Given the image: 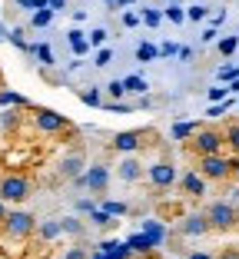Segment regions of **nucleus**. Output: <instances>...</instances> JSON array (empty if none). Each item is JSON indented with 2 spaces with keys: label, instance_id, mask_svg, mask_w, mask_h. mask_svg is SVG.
Here are the masks:
<instances>
[{
  "label": "nucleus",
  "instance_id": "nucleus-1",
  "mask_svg": "<svg viewBox=\"0 0 239 259\" xmlns=\"http://www.w3.org/2000/svg\"><path fill=\"white\" fill-rule=\"evenodd\" d=\"M0 199L4 203H23V199H30V180L20 173H7L0 180Z\"/></svg>",
  "mask_w": 239,
  "mask_h": 259
},
{
  "label": "nucleus",
  "instance_id": "nucleus-2",
  "mask_svg": "<svg viewBox=\"0 0 239 259\" xmlns=\"http://www.w3.org/2000/svg\"><path fill=\"white\" fill-rule=\"evenodd\" d=\"M77 186H86L90 193H107L110 186V166H103V163H97V166H86L83 173L73 180Z\"/></svg>",
  "mask_w": 239,
  "mask_h": 259
},
{
  "label": "nucleus",
  "instance_id": "nucleus-3",
  "mask_svg": "<svg viewBox=\"0 0 239 259\" xmlns=\"http://www.w3.org/2000/svg\"><path fill=\"white\" fill-rule=\"evenodd\" d=\"M33 126L40 133H63L70 126V120L57 110H46V107H33Z\"/></svg>",
  "mask_w": 239,
  "mask_h": 259
},
{
  "label": "nucleus",
  "instance_id": "nucleus-4",
  "mask_svg": "<svg viewBox=\"0 0 239 259\" xmlns=\"http://www.w3.org/2000/svg\"><path fill=\"white\" fill-rule=\"evenodd\" d=\"M4 226H7V233L10 236H17V239H27L37 229V220H33L30 213H23V209H10L7 216H4Z\"/></svg>",
  "mask_w": 239,
  "mask_h": 259
},
{
  "label": "nucleus",
  "instance_id": "nucleus-5",
  "mask_svg": "<svg viewBox=\"0 0 239 259\" xmlns=\"http://www.w3.org/2000/svg\"><path fill=\"white\" fill-rule=\"evenodd\" d=\"M203 216H206L209 229H232L236 226V209H232V203H213Z\"/></svg>",
  "mask_w": 239,
  "mask_h": 259
},
{
  "label": "nucleus",
  "instance_id": "nucleus-6",
  "mask_svg": "<svg viewBox=\"0 0 239 259\" xmlns=\"http://www.w3.org/2000/svg\"><path fill=\"white\" fill-rule=\"evenodd\" d=\"M200 173L206 176V180H226V176L232 173V169H229V156H223V153L200 156Z\"/></svg>",
  "mask_w": 239,
  "mask_h": 259
},
{
  "label": "nucleus",
  "instance_id": "nucleus-7",
  "mask_svg": "<svg viewBox=\"0 0 239 259\" xmlns=\"http://www.w3.org/2000/svg\"><path fill=\"white\" fill-rule=\"evenodd\" d=\"M193 137H196L193 146H196V153H200V156L223 153V146H226V140H223V133H219V130H196Z\"/></svg>",
  "mask_w": 239,
  "mask_h": 259
},
{
  "label": "nucleus",
  "instance_id": "nucleus-8",
  "mask_svg": "<svg viewBox=\"0 0 239 259\" xmlns=\"http://www.w3.org/2000/svg\"><path fill=\"white\" fill-rule=\"evenodd\" d=\"M150 183H153L156 190H170V186L176 183V166H173V163H153V166H150Z\"/></svg>",
  "mask_w": 239,
  "mask_h": 259
},
{
  "label": "nucleus",
  "instance_id": "nucleus-9",
  "mask_svg": "<svg viewBox=\"0 0 239 259\" xmlns=\"http://www.w3.org/2000/svg\"><path fill=\"white\" fill-rule=\"evenodd\" d=\"M139 146H143V133H139V130H123V133L113 137V150L116 153H136Z\"/></svg>",
  "mask_w": 239,
  "mask_h": 259
},
{
  "label": "nucleus",
  "instance_id": "nucleus-10",
  "mask_svg": "<svg viewBox=\"0 0 239 259\" xmlns=\"http://www.w3.org/2000/svg\"><path fill=\"white\" fill-rule=\"evenodd\" d=\"M176 180H179V186H183L186 196H203V193H206V176H203L200 169H189V173L176 176Z\"/></svg>",
  "mask_w": 239,
  "mask_h": 259
},
{
  "label": "nucleus",
  "instance_id": "nucleus-11",
  "mask_svg": "<svg viewBox=\"0 0 239 259\" xmlns=\"http://www.w3.org/2000/svg\"><path fill=\"white\" fill-rule=\"evenodd\" d=\"M60 169H63V176H67V180H77V176L86 169L83 153H67V156L60 160Z\"/></svg>",
  "mask_w": 239,
  "mask_h": 259
},
{
  "label": "nucleus",
  "instance_id": "nucleus-12",
  "mask_svg": "<svg viewBox=\"0 0 239 259\" xmlns=\"http://www.w3.org/2000/svg\"><path fill=\"white\" fill-rule=\"evenodd\" d=\"M97 249H100L107 259H130L133 256L130 246H126V239H123V243H120V239H107V243H100Z\"/></svg>",
  "mask_w": 239,
  "mask_h": 259
},
{
  "label": "nucleus",
  "instance_id": "nucleus-13",
  "mask_svg": "<svg viewBox=\"0 0 239 259\" xmlns=\"http://www.w3.org/2000/svg\"><path fill=\"white\" fill-rule=\"evenodd\" d=\"M67 40H70V50H73L77 57H86V54L93 50L90 40H86V33H83V30H77V27H73V30L67 33Z\"/></svg>",
  "mask_w": 239,
  "mask_h": 259
},
{
  "label": "nucleus",
  "instance_id": "nucleus-14",
  "mask_svg": "<svg viewBox=\"0 0 239 259\" xmlns=\"http://www.w3.org/2000/svg\"><path fill=\"white\" fill-rule=\"evenodd\" d=\"M179 229H183V236H203V233L209 229V223H206V216L196 213V216H186V223Z\"/></svg>",
  "mask_w": 239,
  "mask_h": 259
},
{
  "label": "nucleus",
  "instance_id": "nucleus-15",
  "mask_svg": "<svg viewBox=\"0 0 239 259\" xmlns=\"http://www.w3.org/2000/svg\"><path fill=\"white\" fill-rule=\"evenodd\" d=\"M139 173H143V166H139L136 160H123L120 166H116V176H120L123 183H136V180H139Z\"/></svg>",
  "mask_w": 239,
  "mask_h": 259
},
{
  "label": "nucleus",
  "instance_id": "nucleus-16",
  "mask_svg": "<svg viewBox=\"0 0 239 259\" xmlns=\"http://www.w3.org/2000/svg\"><path fill=\"white\" fill-rule=\"evenodd\" d=\"M126 246H130V252H143V256L156 249V243L147 236V233H136V236H130V239H126Z\"/></svg>",
  "mask_w": 239,
  "mask_h": 259
},
{
  "label": "nucleus",
  "instance_id": "nucleus-17",
  "mask_svg": "<svg viewBox=\"0 0 239 259\" xmlns=\"http://www.w3.org/2000/svg\"><path fill=\"white\" fill-rule=\"evenodd\" d=\"M143 233H147L156 246H163V239H166V226H163L160 220H143Z\"/></svg>",
  "mask_w": 239,
  "mask_h": 259
},
{
  "label": "nucleus",
  "instance_id": "nucleus-18",
  "mask_svg": "<svg viewBox=\"0 0 239 259\" xmlns=\"http://www.w3.org/2000/svg\"><path fill=\"white\" fill-rule=\"evenodd\" d=\"M196 133V120H186V123H173L170 126V137L173 140H189Z\"/></svg>",
  "mask_w": 239,
  "mask_h": 259
},
{
  "label": "nucleus",
  "instance_id": "nucleus-19",
  "mask_svg": "<svg viewBox=\"0 0 239 259\" xmlns=\"http://www.w3.org/2000/svg\"><path fill=\"white\" fill-rule=\"evenodd\" d=\"M123 90H126V93H147L150 83H147L139 73H130V76H123Z\"/></svg>",
  "mask_w": 239,
  "mask_h": 259
},
{
  "label": "nucleus",
  "instance_id": "nucleus-20",
  "mask_svg": "<svg viewBox=\"0 0 239 259\" xmlns=\"http://www.w3.org/2000/svg\"><path fill=\"white\" fill-rule=\"evenodd\" d=\"M40 236L43 239H57V236H63V229H60V220H46V223H40Z\"/></svg>",
  "mask_w": 239,
  "mask_h": 259
},
{
  "label": "nucleus",
  "instance_id": "nucleus-21",
  "mask_svg": "<svg viewBox=\"0 0 239 259\" xmlns=\"http://www.w3.org/2000/svg\"><path fill=\"white\" fill-rule=\"evenodd\" d=\"M30 23L37 27V30H40V27H50V23H54V10H50V7H40V10H33Z\"/></svg>",
  "mask_w": 239,
  "mask_h": 259
},
{
  "label": "nucleus",
  "instance_id": "nucleus-22",
  "mask_svg": "<svg viewBox=\"0 0 239 259\" xmlns=\"http://www.w3.org/2000/svg\"><path fill=\"white\" fill-rule=\"evenodd\" d=\"M0 107H30V103L14 90H0Z\"/></svg>",
  "mask_w": 239,
  "mask_h": 259
},
{
  "label": "nucleus",
  "instance_id": "nucleus-23",
  "mask_svg": "<svg viewBox=\"0 0 239 259\" xmlns=\"http://www.w3.org/2000/svg\"><path fill=\"white\" fill-rule=\"evenodd\" d=\"M156 57H160V50H156L153 44H139L136 47V60L139 63H150V60H156Z\"/></svg>",
  "mask_w": 239,
  "mask_h": 259
},
{
  "label": "nucleus",
  "instance_id": "nucleus-24",
  "mask_svg": "<svg viewBox=\"0 0 239 259\" xmlns=\"http://www.w3.org/2000/svg\"><path fill=\"white\" fill-rule=\"evenodd\" d=\"M163 20H170V23H183V20H186V10L179 7V4H170V7L163 10Z\"/></svg>",
  "mask_w": 239,
  "mask_h": 259
},
{
  "label": "nucleus",
  "instance_id": "nucleus-25",
  "mask_svg": "<svg viewBox=\"0 0 239 259\" xmlns=\"http://www.w3.org/2000/svg\"><path fill=\"white\" fill-rule=\"evenodd\" d=\"M139 20L147 23V27H160V23H163V10H153V7H143V14H139Z\"/></svg>",
  "mask_w": 239,
  "mask_h": 259
},
{
  "label": "nucleus",
  "instance_id": "nucleus-26",
  "mask_svg": "<svg viewBox=\"0 0 239 259\" xmlns=\"http://www.w3.org/2000/svg\"><path fill=\"white\" fill-rule=\"evenodd\" d=\"M80 103H86V107H100L103 97H100V90H97V87H86V90L80 93Z\"/></svg>",
  "mask_w": 239,
  "mask_h": 259
},
{
  "label": "nucleus",
  "instance_id": "nucleus-27",
  "mask_svg": "<svg viewBox=\"0 0 239 259\" xmlns=\"http://www.w3.org/2000/svg\"><path fill=\"white\" fill-rule=\"evenodd\" d=\"M236 47H239V37H223V40H216V50L223 57H232L236 54Z\"/></svg>",
  "mask_w": 239,
  "mask_h": 259
},
{
  "label": "nucleus",
  "instance_id": "nucleus-28",
  "mask_svg": "<svg viewBox=\"0 0 239 259\" xmlns=\"http://www.w3.org/2000/svg\"><path fill=\"white\" fill-rule=\"evenodd\" d=\"M100 209H103V213H110V216L116 220V216H126V209H130V206H126V203H116V199H107Z\"/></svg>",
  "mask_w": 239,
  "mask_h": 259
},
{
  "label": "nucleus",
  "instance_id": "nucleus-29",
  "mask_svg": "<svg viewBox=\"0 0 239 259\" xmlns=\"http://www.w3.org/2000/svg\"><path fill=\"white\" fill-rule=\"evenodd\" d=\"M30 54H37L43 67H50V63H54V54H50V47H46V44H30Z\"/></svg>",
  "mask_w": 239,
  "mask_h": 259
},
{
  "label": "nucleus",
  "instance_id": "nucleus-30",
  "mask_svg": "<svg viewBox=\"0 0 239 259\" xmlns=\"http://www.w3.org/2000/svg\"><path fill=\"white\" fill-rule=\"evenodd\" d=\"M223 140H226V146H229L232 153H239V123H232L229 130L223 133Z\"/></svg>",
  "mask_w": 239,
  "mask_h": 259
},
{
  "label": "nucleus",
  "instance_id": "nucleus-31",
  "mask_svg": "<svg viewBox=\"0 0 239 259\" xmlns=\"http://www.w3.org/2000/svg\"><path fill=\"white\" fill-rule=\"evenodd\" d=\"M90 220H93V226H100V229L113 226V216H110V213H103L100 206H97V209H93V213H90Z\"/></svg>",
  "mask_w": 239,
  "mask_h": 259
},
{
  "label": "nucleus",
  "instance_id": "nucleus-32",
  "mask_svg": "<svg viewBox=\"0 0 239 259\" xmlns=\"http://www.w3.org/2000/svg\"><path fill=\"white\" fill-rule=\"evenodd\" d=\"M236 73H239V63H226V67L216 70V80H219V83H229Z\"/></svg>",
  "mask_w": 239,
  "mask_h": 259
},
{
  "label": "nucleus",
  "instance_id": "nucleus-33",
  "mask_svg": "<svg viewBox=\"0 0 239 259\" xmlns=\"http://www.w3.org/2000/svg\"><path fill=\"white\" fill-rule=\"evenodd\" d=\"M60 229H63V233H70V236H80V233H83V226H80V220H73V216H67V220H60Z\"/></svg>",
  "mask_w": 239,
  "mask_h": 259
},
{
  "label": "nucleus",
  "instance_id": "nucleus-34",
  "mask_svg": "<svg viewBox=\"0 0 239 259\" xmlns=\"http://www.w3.org/2000/svg\"><path fill=\"white\" fill-rule=\"evenodd\" d=\"M186 10V20H206L209 7H203V4H193V7H183Z\"/></svg>",
  "mask_w": 239,
  "mask_h": 259
},
{
  "label": "nucleus",
  "instance_id": "nucleus-35",
  "mask_svg": "<svg viewBox=\"0 0 239 259\" xmlns=\"http://www.w3.org/2000/svg\"><path fill=\"white\" fill-rule=\"evenodd\" d=\"M107 97H110V100H123V97H126L123 80H110V83H107Z\"/></svg>",
  "mask_w": 239,
  "mask_h": 259
},
{
  "label": "nucleus",
  "instance_id": "nucleus-36",
  "mask_svg": "<svg viewBox=\"0 0 239 259\" xmlns=\"http://www.w3.org/2000/svg\"><path fill=\"white\" fill-rule=\"evenodd\" d=\"M107 37H110V33L103 30V27H97V30H90V37H86V40H90V47H103V44H107Z\"/></svg>",
  "mask_w": 239,
  "mask_h": 259
},
{
  "label": "nucleus",
  "instance_id": "nucleus-37",
  "mask_svg": "<svg viewBox=\"0 0 239 259\" xmlns=\"http://www.w3.org/2000/svg\"><path fill=\"white\" fill-rule=\"evenodd\" d=\"M229 107H232V100H226V103H213V107L206 110V116H213V120H216V116H226Z\"/></svg>",
  "mask_w": 239,
  "mask_h": 259
},
{
  "label": "nucleus",
  "instance_id": "nucleus-38",
  "mask_svg": "<svg viewBox=\"0 0 239 259\" xmlns=\"http://www.w3.org/2000/svg\"><path fill=\"white\" fill-rule=\"evenodd\" d=\"M110 60H113V50H107V47H103L100 54H97V60H93V67H107Z\"/></svg>",
  "mask_w": 239,
  "mask_h": 259
},
{
  "label": "nucleus",
  "instance_id": "nucleus-39",
  "mask_svg": "<svg viewBox=\"0 0 239 259\" xmlns=\"http://www.w3.org/2000/svg\"><path fill=\"white\" fill-rule=\"evenodd\" d=\"M17 7H23V10H40V7H46V0H17Z\"/></svg>",
  "mask_w": 239,
  "mask_h": 259
},
{
  "label": "nucleus",
  "instance_id": "nucleus-40",
  "mask_svg": "<svg viewBox=\"0 0 239 259\" xmlns=\"http://www.w3.org/2000/svg\"><path fill=\"white\" fill-rule=\"evenodd\" d=\"M86 256H90L86 249H80V246H73V249H67V256H63V259H86Z\"/></svg>",
  "mask_w": 239,
  "mask_h": 259
},
{
  "label": "nucleus",
  "instance_id": "nucleus-41",
  "mask_svg": "<svg viewBox=\"0 0 239 259\" xmlns=\"http://www.w3.org/2000/svg\"><path fill=\"white\" fill-rule=\"evenodd\" d=\"M156 50H160V57H176L179 47L176 44H163V47H156Z\"/></svg>",
  "mask_w": 239,
  "mask_h": 259
},
{
  "label": "nucleus",
  "instance_id": "nucleus-42",
  "mask_svg": "<svg viewBox=\"0 0 239 259\" xmlns=\"http://www.w3.org/2000/svg\"><path fill=\"white\" fill-rule=\"evenodd\" d=\"M77 209H80V213H93L97 203H93V199H77Z\"/></svg>",
  "mask_w": 239,
  "mask_h": 259
},
{
  "label": "nucleus",
  "instance_id": "nucleus-43",
  "mask_svg": "<svg viewBox=\"0 0 239 259\" xmlns=\"http://www.w3.org/2000/svg\"><path fill=\"white\" fill-rule=\"evenodd\" d=\"M136 23H139V14L126 10V14H123V27H136Z\"/></svg>",
  "mask_w": 239,
  "mask_h": 259
},
{
  "label": "nucleus",
  "instance_id": "nucleus-44",
  "mask_svg": "<svg viewBox=\"0 0 239 259\" xmlns=\"http://www.w3.org/2000/svg\"><path fill=\"white\" fill-rule=\"evenodd\" d=\"M216 37H219V33H216V27H209V30L203 33L200 40H203V44H216Z\"/></svg>",
  "mask_w": 239,
  "mask_h": 259
},
{
  "label": "nucleus",
  "instance_id": "nucleus-45",
  "mask_svg": "<svg viewBox=\"0 0 239 259\" xmlns=\"http://www.w3.org/2000/svg\"><path fill=\"white\" fill-rule=\"evenodd\" d=\"M223 97H226V90H223V87H213V90H209V100H213V103H219Z\"/></svg>",
  "mask_w": 239,
  "mask_h": 259
},
{
  "label": "nucleus",
  "instance_id": "nucleus-46",
  "mask_svg": "<svg viewBox=\"0 0 239 259\" xmlns=\"http://www.w3.org/2000/svg\"><path fill=\"white\" fill-rule=\"evenodd\" d=\"M46 7L57 14V10H67V0H46Z\"/></svg>",
  "mask_w": 239,
  "mask_h": 259
},
{
  "label": "nucleus",
  "instance_id": "nucleus-47",
  "mask_svg": "<svg viewBox=\"0 0 239 259\" xmlns=\"http://www.w3.org/2000/svg\"><path fill=\"white\" fill-rule=\"evenodd\" d=\"M229 169H232V173L239 176V153H236V156H232V160H229Z\"/></svg>",
  "mask_w": 239,
  "mask_h": 259
},
{
  "label": "nucleus",
  "instance_id": "nucleus-48",
  "mask_svg": "<svg viewBox=\"0 0 239 259\" xmlns=\"http://www.w3.org/2000/svg\"><path fill=\"white\" fill-rule=\"evenodd\" d=\"M186 259H213V256H209V252H189Z\"/></svg>",
  "mask_w": 239,
  "mask_h": 259
},
{
  "label": "nucleus",
  "instance_id": "nucleus-49",
  "mask_svg": "<svg viewBox=\"0 0 239 259\" xmlns=\"http://www.w3.org/2000/svg\"><path fill=\"white\" fill-rule=\"evenodd\" d=\"M86 259H107V256H103L100 249H93V252H90V256H86Z\"/></svg>",
  "mask_w": 239,
  "mask_h": 259
},
{
  "label": "nucleus",
  "instance_id": "nucleus-50",
  "mask_svg": "<svg viewBox=\"0 0 239 259\" xmlns=\"http://www.w3.org/2000/svg\"><path fill=\"white\" fill-rule=\"evenodd\" d=\"M7 33H10V30H7V27H4V23H0V44L7 40Z\"/></svg>",
  "mask_w": 239,
  "mask_h": 259
},
{
  "label": "nucleus",
  "instance_id": "nucleus-51",
  "mask_svg": "<svg viewBox=\"0 0 239 259\" xmlns=\"http://www.w3.org/2000/svg\"><path fill=\"white\" fill-rule=\"evenodd\" d=\"M4 216H7V206H4V199H0V223H4Z\"/></svg>",
  "mask_w": 239,
  "mask_h": 259
},
{
  "label": "nucleus",
  "instance_id": "nucleus-52",
  "mask_svg": "<svg viewBox=\"0 0 239 259\" xmlns=\"http://www.w3.org/2000/svg\"><path fill=\"white\" fill-rule=\"evenodd\" d=\"M103 4H107L110 10H113V7H120V0H103Z\"/></svg>",
  "mask_w": 239,
  "mask_h": 259
},
{
  "label": "nucleus",
  "instance_id": "nucleus-53",
  "mask_svg": "<svg viewBox=\"0 0 239 259\" xmlns=\"http://www.w3.org/2000/svg\"><path fill=\"white\" fill-rule=\"evenodd\" d=\"M130 4H133V0H120V7H130Z\"/></svg>",
  "mask_w": 239,
  "mask_h": 259
},
{
  "label": "nucleus",
  "instance_id": "nucleus-54",
  "mask_svg": "<svg viewBox=\"0 0 239 259\" xmlns=\"http://www.w3.org/2000/svg\"><path fill=\"white\" fill-rule=\"evenodd\" d=\"M232 196H236V199H239V186H236V193H232Z\"/></svg>",
  "mask_w": 239,
  "mask_h": 259
},
{
  "label": "nucleus",
  "instance_id": "nucleus-55",
  "mask_svg": "<svg viewBox=\"0 0 239 259\" xmlns=\"http://www.w3.org/2000/svg\"><path fill=\"white\" fill-rule=\"evenodd\" d=\"M236 107H239V100H236Z\"/></svg>",
  "mask_w": 239,
  "mask_h": 259
}]
</instances>
